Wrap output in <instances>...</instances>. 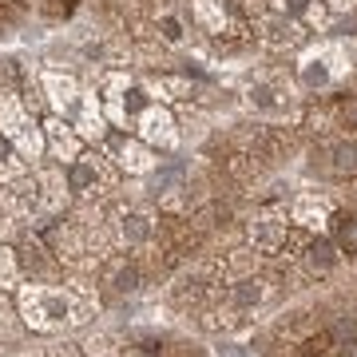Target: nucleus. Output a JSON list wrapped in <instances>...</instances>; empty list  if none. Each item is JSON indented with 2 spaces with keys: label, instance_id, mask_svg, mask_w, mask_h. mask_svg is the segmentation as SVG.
<instances>
[{
  "label": "nucleus",
  "instance_id": "1",
  "mask_svg": "<svg viewBox=\"0 0 357 357\" xmlns=\"http://www.w3.org/2000/svg\"><path fill=\"white\" fill-rule=\"evenodd\" d=\"M20 318L28 330L36 333H60L68 326L88 321L91 298H79L76 290H60V286H20Z\"/></svg>",
  "mask_w": 357,
  "mask_h": 357
},
{
  "label": "nucleus",
  "instance_id": "2",
  "mask_svg": "<svg viewBox=\"0 0 357 357\" xmlns=\"http://www.w3.org/2000/svg\"><path fill=\"white\" fill-rule=\"evenodd\" d=\"M349 60H354V52L345 40H326L302 56V84L306 88H330L349 72Z\"/></svg>",
  "mask_w": 357,
  "mask_h": 357
},
{
  "label": "nucleus",
  "instance_id": "3",
  "mask_svg": "<svg viewBox=\"0 0 357 357\" xmlns=\"http://www.w3.org/2000/svg\"><path fill=\"white\" fill-rule=\"evenodd\" d=\"M0 128H4L8 139L20 143V151H24L28 159H36V155H40V147H44V143H40V131L24 119V112H20V103H16L13 96H8V100H0Z\"/></svg>",
  "mask_w": 357,
  "mask_h": 357
},
{
  "label": "nucleus",
  "instance_id": "4",
  "mask_svg": "<svg viewBox=\"0 0 357 357\" xmlns=\"http://www.w3.org/2000/svg\"><path fill=\"white\" fill-rule=\"evenodd\" d=\"M112 115L119 119V123H128V119H135V115L147 107V91L135 88V84H123V79H112Z\"/></svg>",
  "mask_w": 357,
  "mask_h": 357
},
{
  "label": "nucleus",
  "instance_id": "5",
  "mask_svg": "<svg viewBox=\"0 0 357 357\" xmlns=\"http://www.w3.org/2000/svg\"><path fill=\"white\" fill-rule=\"evenodd\" d=\"M139 131L147 143H159V147H175V119L163 112V107H147L139 115Z\"/></svg>",
  "mask_w": 357,
  "mask_h": 357
},
{
  "label": "nucleus",
  "instance_id": "6",
  "mask_svg": "<svg viewBox=\"0 0 357 357\" xmlns=\"http://www.w3.org/2000/svg\"><path fill=\"white\" fill-rule=\"evenodd\" d=\"M290 215H294V222H302V227H326L330 215H333V206H330V199L306 191V195H298V199H294Z\"/></svg>",
  "mask_w": 357,
  "mask_h": 357
},
{
  "label": "nucleus",
  "instance_id": "7",
  "mask_svg": "<svg viewBox=\"0 0 357 357\" xmlns=\"http://www.w3.org/2000/svg\"><path fill=\"white\" fill-rule=\"evenodd\" d=\"M286 238H290V230H286L282 218H258L255 227H250V243H255L262 255H278L282 246H286Z\"/></svg>",
  "mask_w": 357,
  "mask_h": 357
},
{
  "label": "nucleus",
  "instance_id": "8",
  "mask_svg": "<svg viewBox=\"0 0 357 357\" xmlns=\"http://www.w3.org/2000/svg\"><path fill=\"white\" fill-rule=\"evenodd\" d=\"M68 183H72V191H79V195H96V187L103 183L100 167H96V155H88V159H72V167H68Z\"/></svg>",
  "mask_w": 357,
  "mask_h": 357
},
{
  "label": "nucleus",
  "instance_id": "9",
  "mask_svg": "<svg viewBox=\"0 0 357 357\" xmlns=\"http://www.w3.org/2000/svg\"><path fill=\"white\" fill-rule=\"evenodd\" d=\"M278 4V13L294 16V20H306V24H326V13H321L318 0H274Z\"/></svg>",
  "mask_w": 357,
  "mask_h": 357
},
{
  "label": "nucleus",
  "instance_id": "10",
  "mask_svg": "<svg viewBox=\"0 0 357 357\" xmlns=\"http://www.w3.org/2000/svg\"><path fill=\"white\" fill-rule=\"evenodd\" d=\"M115 155H119V163L128 167V171H151V151L143 147V143H135V139H119V147H115Z\"/></svg>",
  "mask_w": 357,
  "mask_h": 357
},
{
  "label": "nucleus",
  "instance_id": "11",
  "mask_svg": "<svg viewBox=\"0 0 357 357\" xmlns=\"http://www.w3.org/2000/svg\"><path fill=\"white\" fill-rule=\"evenodd\" d=\"M266 298V282L262 278H243V282H234V290H230V302L238 310H250V306H258Z\"/></svg>",
  "mask_w": 357,
  "mask_h": 357
},
{
  "label": "nucleus",
  "instance_id": "12",
  "mask_svg": "<svg viewBox=\"0 0 357 357\" xmlns=\"http://www.w3.org/2000/svg\"><path fill=\"white\" fill-rule=\"evenodd\" d=\"M44 84H48V96H52V103H56L60 112H72V107H76V84H72L68 76L48 72V76H44Z\"/></svg>",
  "mask_w": 357,
  "mask_h": 357
},
{
  "label": "nucleus",
  "instance_id": "13",
  "mask_svg": "<svg viewBox=\"0 0 357 357\" xmlns=\"http://www.w3.org/2000/svg\"><path fill=\"white\" fill-rule=\"evenodd\" d=\"M306 262L314 274H330L333 266H337V255H333V243H326V238H318V243L306 250Z\"/></svg>",
  "mask_w": 357,
  "mask_h": 357
},
{
  "label": "nucleus",
  "instance_id": "14",
  "mask_svg": "<svg viewBox=\"0 0 357 357\" xmlns=\"http://www.w3.org/2000/svg\"><path fill=\"white\" fill-rule=\"evenodd\" d=\"M48 135H52V147H56V155H60V159H76L79 143H76V135H72L60 119H52V123H48Z\"/></svg>",
  "mask_w": 357,
  "mask_h": 357
},
{
  "label": "nucleus",
  "instance_id": "15",
  "mask_svg": "<svg viewBox=\"0 0 357 357\" xmlns=\"http://www.w3.org/2000/svg\"><path fill=\"white\" fill-rule=\"evenodd\" d=\"M330 155H333V171H357V143L354 139H337L330 147Z\"/></svg>",
  "mask_w": 357,
  "mask_h": 357
},
{
  "label": "nucleus",
  "instance_id": "16",
  "mask_svg": "<svg viewBox=\"0 0 357 357\" xmlns=\"http://www.w3.org/2000/svg\"><path fill=\"white\" fill-rule=\"evenodd\" d=\"M195 8H199V20H203L211 32H222V24H227V8H222V0H199Z\"/></svg>",
  "mask_w": 357,
  "mask_h": 357
},
{
  "label": "nucleus",
  "instance_id": "17",
  "mask_svg": "<svg viewBox=\"0 0 357 357\" xmlns=\"http://www.w3.org/2000/svg\"><path fill=\"white\" fill-rule=\"evenodd\" d=\"M123 238H128V243H147V238H151V218L147 215H128L123 218Z\"/></svg>",
  "mask_w": 357,
  "mask_h": 357
},
{
  "label": "nucleus",
  "instance_id": "18",
  "mask_svg": "<svg viewBox=\"0 0 357 357\" xmlns=\"http://www.w3.org/2000/svg\"><path fill=\"white\" fill-rule=\"evenodd\" d=\"M79 131H84L88 139H100V135H103V119H100V107H96V100L84 103V112H79Z\"/></svg>",
  "mask_w": 357,
  "mask_h": 357
},
{
  "label": "nucleus",
  "instance_id": "19",
  "mask_svg": "<svg viewBox=\"0 0 357 357\" xmlns=\"http://www.w3.org/2000/svg\"><path fill=\"white\" fill-rule=\"evenodd\" d=\"M333 238H337V250L357 255V218H342V222H337V230H333Z\"/></svg>",
  "mask_w": 357,
  "mask_h": 357
},
{
  "label": "nucleus",
  "instance_id": "20",
  "mask_svg": "<svg viewBox=\"0 0 357 357\" xmlns=\"http://www.w3.org/2000/svg\"><path fill=\"white\" fill-rule=\"evenodd\" d=\"M250 100H255V107H262V112H274V107H282V103H286V96H282V91H274V88H266V84H258Z\"/></svg>",
  "mask_w": 357,
  "mask_h": 357
},
{
  "label": "nucleus",
  "instance_id": "21",
  "mask_svg": "<svg viewBox=\"0 0 357 357\" xmlns=\"http://www.w3.org/2000/svg\"><path fill=\"white\" fill-rule=\"evenodd\" d=\"M13 282H16V255L8 246H0V290L13 286Z\"/></svg>",
  "mask_w": 357,
  "mask_h": 357
},
{
  "label": "nucleus",
  "instance_id": "22",
  "mask_svg": "<svg viewBox=\"0 0 357 357\" xmlns=\"http://www.w3.org/2000/svg\"><path fill=\"white\" fill-rule=\"evenodd\" d=\"M112 345V337H88V354L91 357H112L115 349H107Z\"/></svg>",
  "mask_w": 357,
  "mask_h": 357
},
{
  "label": "nucleus",
  "instance_id": "23",
  "mask_svg": "<svg viewBox=\"0 0 357 357\" xmlns=\"http://www.w3.org/2000/svg\"><path fill=\"white\" fill-rule=\"evenodd\" d=\"M0 337H4V342H13V337H16V326H13V314H4V310H0Z\"/></svg>",
  "mask_w": 357,
  "mask_h": 357
},
{
  "label": "nucleus",
  "instance_id": "24",
  "mask_svg": "<svg viewBox=\"0 0 357 357\" xmlns=\"http://www.w3.org/2000/svg\"><path fill=\"white\" fill-rule=\"evenodd\" d=\"M163 36L171 40V44H178V40H183V32H178V24H175V20H163Z\"/></svg>",
  "mask_w": 357,
  "mask_h": 357
},
{
  "label": "nucleus",
  "instance_id": "25",
  "mask_svg": "<svg viewBox=\"0 0 357 357\" xmlns=\"http://www.w3.org/2000/svg\"><path fill=\"white\" fill-rule=\"evenodd\" d=\"M357 0H330V8H337V13H345V8H354Z\"/></svg>",
  "mask_w": 357,
  "mask_h": 357
},
{
  "label": "nucleus",
  "instance_id": "26",
  "mask_svg": "<svg viewBox=\"0 0 357 357\" xmlns=\"http://www.w3.org/2000/svg\"><path fill=\"white\" fill-rule=\"evenodd\" d=\"M0 159H8V147H4V139H0Z\"/></svg>",
  "mask_w": 357,
  "mask_h": 357
},
{
  "label": "nucleus",
  "instance_id": "27",
  "mask_svg": "<svg viewBox=\"0 0 357 357\" xmlns=\"http://www.w3.org/2000/svg\"><path fill=\"white\" fill-rule=\"evenodd\" d=\"M20 357H40V354H20Z\"/></svg>",
  "mask_w": 357,
  "mask_h": 357
}]
</instances>
